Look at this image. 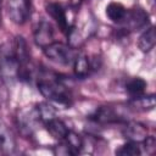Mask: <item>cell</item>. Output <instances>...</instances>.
<instances>
[{
	"label": "cell",
	"instance_id": "obj_1",
	"mask_svg": "<svg viewBox=\"0 0 156 156\" xmlns=\"http://www.w3.org/2000/svg\"><path fill=\"white\" fill-rule=\"evenodd\" d=\"M37 85L39 93L48 100L65 106H68L71 104V94L67 87L60 79L43 76L39 78Z\"/></svg>",
	"mask_w": 156,
	"mask_h": 156
},
{
	"label": "cell",
	"instance_id": "obj_2",
	"mask_svg": "<svg viewBox=\"0 0 156 156\" xmlns=\"http://www.w3.org/2000/svg\"><path fill=\"white\" fill-rule=\"evenodd\" d=\"M43 51H44V55L49 60H51L58 65H63V66H68V65L73 63L74 58L78 55L73 46H71L68 44L60 43V41L51 43L50 45L45 46L43 49Z\"/></svg>",
	"mask_w": 156,
	"mask_h": 156
},
{
	"label": "cell",
	"instance_id": "obj_3",
	"mask_svg": "<svg viewBox=\"0 0 156 156\" xmlns=\"http://www.w3.org/2000/svg\"><path fill=\"white\" fill-rule=\"evenodd\" d=\"M7 13L16 24H23L30 15V0H7Z\"/></svg>",
	"mask_w": 156,
	"mask_h": 156
},
{
	"label": "cell",
	"instance_id": "obj_4",
	"mask_svg": "<svg viewBox=\"0 0 156 156\" xmlns=\"http://www.w3.org/2000/svg\"><path fill=\"white\" fill-rule=\"evenodd\" d=\"M39 116L37 112L35 107H30V108H24L18 113L17 117V126L20 132L23 135H30L34 129L37 123L39 122Z\"/></svg>",
	"mask_w": 156,
	"mask_h": 156
},
{
	"label": "cell",
	"instance_id": "obj_5",
	"mask_svg": "<svg viewBox=\"0 0 156 156\" xmlns=\"http://www.w3.org/2000/svg\"><path fill=\"white\" fill-rule=\"evenodd\" d=\"M149 22V15L141 7H135L133 10L127 11V16L122 22L127 29L129 30H138L145 27Z\"/></svg>",
	"mask_w": 156,
	"mask_h": 156
},
{
	"label": "cell",
	"instance_id": "obj_6",
	"mask_svg": "<svg viewBox=\"0 0 156 156\" xmlns=\"http://www.w3.org/2000/svg\"><path fill=\"white\" fill-rule=\"evenodd\" d=\"M46 12L55 20V22L57 23V26L60 27L61 32L66 33L67 35L69 34V32L73 29L71 27V24L68 23V20H67V15H66V11L65 9L62 7L61 4L58 2H49L46 5Z\"/></svg>",
	"mask_w": 156,
	"mask_h": 156
},
{
	"label": "cell",
	"instance_id": "obj_7",
	"mask_svg": "<svg viewBox=\"0 0 156 156\" xmlns=\"http://www.w3.org/2000/svg\"><path fill=\"white\" fill-rule=\"evenodd\" d=\"M34 41L41 49H44L45 46H48L55 41L54 40V29L49 22L41 21L38 24V27L35 28V32H34Z\"/></svg>",
	"mask_w": 156,
	"mask_h": 156
},
{
	"label": "cell",
	"instance_id": "obj_8",
	"mask_svg": "<svg viewBox=\"0 0 156 156\" xmlns=\"http://www.w3.org/2000/svg\"><path fill=\"white\" fill-rule=\"evenodd\" d=\"M12 54L15 56V60L18 66H28L29 60H30V54H29V48L26 41V39L21 35H17L15 38L13 45H12Z\"/></svg>",
	"mask_w": 156,
	"mask_h": 156
},
{
	"label": "cell",
	"instance_id": "obj_9",
	"mask_svg": "<svg viewBox=\"0 0 156 156\" xmlns=\"http://www.w3.org/2000/svg\"><path fill=\"white\" fill-rule=\"evenodd\" d=\"M123 135L129 141L140 144L147 136V128L139 122H129L123 129Z\"/></svg>",
	"mask_w": 156,
	"mask_h": 156
},
{
	"label": "cell",
	"instance_id": "obj_10",
	"mask_svg": "<svg viewBox=\"0 0 156 156\" xmlns=\"http://www.w3.org/2000/svg\"><path fill=\"white\" fill-rule=\"evenodd\" d=\"M16 150V140L11 130L0 121V154L11 155Z\"/></svg>",
	"mask_w": 156,
	"mask_h": 156
},
{
	"label": "cell",
	"instance_id": "obj_11",
	"mask_svg": "<svg viewBox=\"0 0 156 156\" xmlns=\"http://www.w3.org/2000/svg\"><path fill=\"white\" fill-rule=\"evenodd\" d=\"M91 118L98 122V123H102V124H108V123H117V122H122L124 121L122 118V116H119L115 108L110 107V106H101L100 108H98L95 111V113L91 116Z\"/></svg>",
	"mask_w": 156,
	"mask_h": 156
},
{
	"label": "cell",
	"instance_id": "obj_12",
	"mask_svg": "<svg viewBox=\"0 0 156 156\" xmlns=\"http://www.w3.org/2000/svg\"><path fill=\"white\" fill-rule=\"evenodd\" d=\"M95 69L94 63L84 55H77L73 61V71L74 74L79 78H85L90 74V72Z\"/></svg>",
	"mask_w": 156,
	"mask_h": 156
},
{
	"label": "cell",
	"instance_id": "obj_13",
	"mask_svg": "<svg viewBox=\"0 0 156 156\" xmlns=\"http://www.w3.org/2000/svg\"><path fill=\"white\" fill-rule=\"evenodd\" d=\"M45 127H46V130L48 133L54 138V139H57V140H63V138L66 136L67 132L69 130L67 128V126L65 124L63 121L58 119V118H52L50 121H48L46 123H44Z\"/></svg>",
	"mask_w": 156,
	"mask_h": 156
},
{
	"label": "cell",
	"instance_id": "obj_14",
	"mask_svg": "<svg viewBox=\"0 0 156 156\" xmlns=\"http://www.w3.org/2000/svg\"><path fill=\"white\" fill-rule=\"evenodd\" d=\"M156 43V33H155V27L151 26L147 28L138 39V46L141 52H149L154 49Z\"/></svg>",
	"mask_w": 156,
	"mask_h": 156
},
{
	"label": "cell",
	"instance_id": "obj_15",
	"mask_svg": "<svg viewBox=\"0 0 156 156\" xmlns=\"http://www.w3.org/2000/svg\"><path fill=\"white\" fill-rule=\"evenodd\" d=\"M127 9L119 2H110L106 6V16L115 23H122L127 16Z\"/></svg>",
	"mask_w": 156,
	"mask_h": 156
},
{
	"label": "cell",
	"instance_id": "obj_16",
	"mask_svg": "<svg viewBox=\"0 0 156 156\" xmlns=\"http://www.w3.org/2000/svg\"><path fill=\"white\" fill-rule=\"evenodd\" d=\"M130 106L132 107H135L136 110H140V111H149V110H152L156 105V100H155V95L154 94H150V95H139V96H134L132 100H130Z\"/></svg>",
	"mask_w": 156,
	"mask_h": 156
},
{
	"label": "cell",
	"instance_id": "obj_17",
	"mask_svg": "<svg viewBox=\"0 0 156 156\" xmlns=\"http://www.w3.org/2000/svg\"><path fill=\"white\" fill-rule=\"evenodd\" d=\"M62 141L67 145V147L69 149V151H71L72 155L79 154L82 151L83 146H84L83 138L79 134H77V133H74L72 130H68L67 132V134H66V136L63 138Z\"/></svg>",
	"mask_w": 156,
	"mask_h": 156
},
{
	"label": "cell",
	"instance_id": "obj_18",
	"mask_svg": "<svg viewBox=\"0 0 156 156\" xmlns=\"http://www.w3.org/2000/svg\"><path fill=\"white\" fill-rule=\"evenodd\" d=\"M146 82L143 79V78H140V77H135V78H132L130 80H128L127 82V84H126V90H127V93L132 96V98H134V96H139V95H141V94H144V91H145V89H146Z\"/></svg>",
	"mask_w": 156,
	"mask_h": 156
},
{
	"label": "cell",
	"instance_id": "obj_19",
	"mask_svg": "<svg viewBox=\"0 0 156 156\" xmlns=\"http://www.w3.org/2000/svg\"><path fill=\"white\" fill-rule=\"evenodd\" d=\"M35 108H37L39 119L44 123H46L48 121L56 117V110L54 108V106H51L48 102H40L35 106Z\"/></svg>",
	"mask_w": 156,
	"mask_h": 156
},
{
	"label": "cell",
	"instance_id": "obj_20",
	"mask_svg": "<svg viewBox=\"0 0 156 156\" xmlns=\"http://www.w3.org/2000/svg\"><path fill=\"white\" fill-rule=\"evenodd\" d=\"M116 154L121 155V156H136V155L141 154V150H140V146L138 143L128 141L127 144H124L119 149H117Z\"/></svg>",
	"mask_w": 156,
	"mask_h": 156
},
{
	"label": "cell",
	"instance_id": "obj_21",
	"mask_svg": "<svg viewBox=\"0 0 156 156\" xmlns=\"http://www.w3.org/2000/svg\"><path fill=\"white\" fill-rule=\"evenodd\" d=\"M140 144H143L144 150H145L146 154H149V155H152V154L156 151V140H155V138L151 136V135H147Z\"/></svg>",
	"mask_w": 156,
	"mask_h": 156
},
{
	"label": "cell",
	"instance_id": "obj_22",
	"mask_svg": "<svg viewBox=\"0 0 156 156\" xmlns=\"http://www.w3.org/2000/svg\"><path fill=\"white\" fill-rule=\"evenodd\" d=\"M82 2H83V0H71V5H72V6H74V7L79 6Z\"/></svg>",
	"mask_w": 156,
	"mask_h": 156
}]
</instances>
